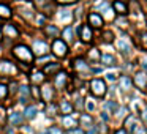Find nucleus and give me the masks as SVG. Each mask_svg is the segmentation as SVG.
Segmentation results:
<instances>
[{
    "mask_svg": "<svg viewBox=\"0 0 147 134\" xmlns=\"http://www.w3.org/2000/svg\"><path fill=\"white\" fill-rule=\"evenodd\" d=\"M138 121H139V120H138L136 115H133V114H131V115H127V118H125V123H123L125 129H127L128 133H130V131L134 128V125H136Z\"/></svg>",
    "mask_w": 147,
    "mask_h": 134,
    "instance_id": "obj_20",
    "label": "nucleus"
},
{
    "mask_svg": "<svg viewBox=\"0 0 147 134\" xmlns=\"http://www.w3.org/2000/svg\"><path fill=\"white\" fill-rule=\"evenodd\" d=\"M55 2L60 5H71V3H76L78 0H55Z\"/></svg>",
    "mask_w": 147,
    "mask_h": 134,
    "instance_id": "obj_41",
    "label": "nucleus"
},
{
    "mask_svg": "<svg viewBox=\"0 0 147 134\" xmlns=\"http://www.w3.org/2000/svg\"><path fill=\"white\" fill-rule=\"evenodd\" d=\"M8 92H10V90H8V87L5 85V84H0V99H5L8 96Z\"/></svg>",
    "mask_w": 147,
    "mask_h": 134,
    "instance_id": "obj_36",
    "label": "nucleus"
},
{
    "mask_svg": "<svg viewBox=\"0 0 147 134\" xmlns=\"http://www.w3.org/2000/svg\"><path fill=\"white\" fill-rule=\"evenodd\" d=\"M41 98L45 99L46 103H51L52 98H54V90H52V87L49 85V84L43 85V88H41Z\"/></svg>",
    "mask_w": 147,
    "mask_h": 134,
    "instance_id": "obj_16",
    "label": "nucleus"
},
{
    "mask_svg": "<svg viewBox=\"0 0 147 134\" xmlns=\"http://www.w3.org/2000/svg\"><path fill=\"white\" fill-rule=\"evenodd\" d=\"M103 14H105L106 17H109V19H112V11L109 10V7L106 8V10H103Z\"/></svg>",
    "mask_w": 147,
    "mask_h": 134,
    "instance_id": "obj_44",
    "label": "nucleus"
},
{
    "mask_svg": "<svg viewBox=\"0 0 147 134\" xmlns=\"http://www.w3.org/2000/svg\"><path fill=\"white\" fill-rule=\"evenodd\" d=\"M0 17H11V10L7 5H0Z\"/></svg>",
    "mask_w": 147,
    "mask_h": 134,
    "instance_id": "obj_32",
    "label": "nucleus"
},
{
    "mask_svg": "<svg viewBox=\"0 0 147 134\" xmlns=\"http://www.w3.org/2000/svg\"><path fill=\"white\" fill-rule=\"evenodd\" d=\"M38 114V107L36 106H26L22 115H24V120H33Z\"/></svg>",
    "mask_w": 147,
    "mask_h": 134,
    "instance_id": "obj_17",
    "label": "nucleus"
},
{
    "mask_svg": "<svg viewBox=\"0 0 147 134\" xmlns=\"http://www.w3.org/2000/svg\"><path fill=\"white\" fill-rule=\"evenodd\" d=\"M45 32H46V35L48 36H51V38H57L59 36V29L55 25H46V29H45Z\"/></svg>",
    "mask_w": 147,
    "mask_h": 134,
    "instance_id": "obj_26",
    "label": "nucleus"
},
{
    "mask_svg": "<svg viewBox=\"0 0 147 134\" xmlns=\"http://www.w3.org/2000/svg\"><path fill=\"white\" fill-rule=\"evenodd\" d=\"M30 98H32L30 87L29 85H21L19 87V103L21 104H26V103H29Z\"/></svg>",
    "mask_w": 147,
    "mask_h": 134,
    "instance_id": "obj_12",
    "label": "nucleus"
},
{
    "mask_svg": "<svg viewBox=\"0 0 147 134\" xmlns=\"http://www.w3.org/2000/svg\"><path fill=\"white\" fill-rule=\"evenodd\" d=\"M73 66H74V71L81 76H86V74L90 73V65L84 60L82 57H78L73 60Z\"/></svg>",
    "mask_w": 147,
    "mask_h": 134,
    "instance_id": "obj_5",
    "label": "nucleus"
},
{
    "mask_svg": "<svg viewBox=\"0 0 147 134\" xmlns=\"http://www.w3.org/2000/svg\"><path fill=\"white\" fill-rule=\"evenodd\" d=\"M101 118H103V120H105V121H109V117H108V112H103V114H101Z\"/></svg>",
    "mask_w": 147,
    "mask_h": 134,
    "instance_id": "obj_49",
    "label": "nucleus"
},
{
    "mask_svg": "<svg viewBox=\"0 0 147 134\" xmlns=\"http://www.w3.org/2000/svg\"><path fill=\"white\" fill-rule=\"evenodd\" d=\"M103 41L105 43H112L114 41V33H112L111 30H106V32L103 33Z\"/></svg>",
    "mask_w": 147,
    "mask_h": 134,
    "instance_id": "obj_34",
    "label": "nucleus"
},
{
    "mask_svg": "<svg viewBox=\"0 0 147 134\" xmlns=\"http://www.w3.org/2000/svg\"><path fill=\"white\" fill-rule=\"evenodd\" d=\"M112 8H114L115 13H119L120 16H125V14L128 13V7L123 3V2H120V0H115L114 3H112Z\"/></svg>",
    "mask_w": 147,
    "mask_h": 134,
    "instance_id": "obj_19",
    "label": "nucleus"
},
{
    "mask_svg": "<svg viewBox=\"0 0 147 134\" xmlns=\"http://www.w3.org/2000/svg\"><path fill=\"white\" fill-rule=\"evenodd\" d=\"M67 80H68V74L65 73V71H59V73L54 76V85H55V88H59V90L65 88Z\"/></svg>",
    "mask_w": 147,
    "mask_h": 134,
    "instance_id": "obj_9",
    "label": "nucleus"
},
{
    "mask_svg": "<svg viewBox=\"0 0 147 134\" xmlns=\"http://www.w3.org/2000/svg\"><path fill=\"white\" fill-rule=\"evenodd\" d=\"M62 126L65 128V129H68V128H73V126H78V118L74 114H67V115H62Z\"/></svg>",
    "mask_w": 147,
    "mask_h": 134,
    "instance_id": "obj_10",
    "label": "nucleus"
},
{
    "mask_svg": "<svg viewBox=\"0 0 147 134\" xmlns=\"http://www.w3.org/2000/svg\"><path fill=\"white\" fill-rule=\"evenodd\" d=\"M59 17H60V21H63V22H70V21H71V17H73V14H71V11L63 10V11H60Z\"/></svg>",
    "mask_w": 147,
    "mask_h": 134,
    "instance_id": "obj_30",
    "label": "nucleus"
},
{
    "mask_svg": "<svg viewBox=\"0 0 147 134\" xmlns=\"http://www.w3.org/2000/svg\"><path fill=\"white\" fill-rule=\"evenodd\" d=\"M62 36H63V41L67 43V44H68V43H73V38H74V36H73V27H71V25L65 27L63 32H62Z\"/></svg>",
    "mask_w": 147,
    "mask_h": 134,
    "instance_id": "obj_23",
    "label": "nucleus"
},
{
    "mask_svg": "<svg viewBox=\"0 0 147 134\" xmlns=\"http://www.w3.org/2000/svg\"><path fill=\"white\" fill-rule=\"evenodd\" d=\"M133 82L136 84V87H139L141 90H147V73L146 71H138L134 74Z\"/></svg>",
    "mask_w": 147,
    "mask_h": 134,
    "instance_id": "obj_8",
    "label": "nucleus"
},
{
    "mask_svg": "<svg viewBox=\"0 0 147 134\" xmlns=\"http://www.w3.org/2000/svg\"><path fill=\"white\" fill-rule=\"evenodd\" d=\"M30 93H32V96H33L35 99H41V92H40V90L36 88L35 85L30 87Z\"/></svg>",
    "mask_w": 147,
    "mask_h": 134,
    "instance_id": "obj_37",
    "label": "nucleus"
},
{
    "mask_svg": "<svg viewBox=\"0 0 147 134\" xmlns=\"http://www.w3.org/2000/svg\"><path fill=\"white\" fill-rule=\"evenodd\" d=\"M141 120H142L144 123H147V107H144L142 111H141Z\"/></svg>",
    "mask_w": 147,
    "mask_h": 134,
    "instance_id": "obj_42",
    "label": "nucleus"
},
{
    "mask_svg": "<svg viewBox=\"0 0 147 134\" xmlns=\"http://www.w3.org/2000/svg\"><path fill=\"white\" fill-rule=\"evenodd\" d=\"M55 71H60V63H57V62H54V63H49V65H46L45 66V73H51V74H54Z\"/></svg>",
    "mask_w": 147,
    "mask_h": 134,
    "instance_id": "obj_27",
    "label": "nucleus"
},
{
    "mask_svg": "<svg viewBox=\"0 0 147 134\" xmlns=\"http://www.w3.org/2000/svg\"><path fill=\"white\" fill-rule=\"evenodd\" d=\"M87 21H89V25L93 27V29H101L105 25V19L103 16H100L98 13H90L87 16Z\"/></svg>",
    "mask_w": 147,
    "mask_h": 134,
    "instance_id": "obj_6",
    "label": "nucleus"
},
{
    "mask_svg": "<svg viewBox=\"0 0 147 134\" xmlns=\"http://www.w3.org/2000/svg\"><path fill=\"white\" fill-rule=\"evenodd\" d=\"M33 54H36L40 57V55H45V54H48V51H49V44L48 43H45L43 40H36L35 43H33Z\"/></svg>",
    "mask_w": 147,
    "mask_h": 134,
    "instance_id": "obj_7",
    "label": "nucleus"
},
{
    "mask_svg": "<svg viewBox=\"0 0 147 134\" xmlns=\"http://www.w3.org/2000/svg\"><path fill=\"white\" fill-rule=\"evenodd\" d=\"M115 44H117V49L122 52V54H130L131 43L128 41V36H127V38H125V36H120V38L115 41Z\"/></svg>",
    "mask_w": 147,
    "mask_h": 134,
    "instance_id": "obj_11",
    "label": "nucleus"
},
{
    "mask_svg": "<svg viewBox=\"0 0 147 134\" xmlns=\"http://www.w3.org/2000/svg\"><path fill=\"white\" fill-rule=\"evenodd\" d=\"M78 125L81 128H90L93 126V118L89 114H81V117L78 118Z\"/></svg>",
    "mask_w": 147,
    "mask_h": 134,
    "instance_id": "obj_18",
    "label": "nucleus"
},
{
    "mask_svg": "<svg viewBox=\"0 0 147 134\" xmlns=\"http://www.w3.org/2000/svg\"><path fill=\"white\" fill-rule=\"evenodd\" d=\"M89 88H90V93H92L93 96H98V98H101V96H105L106 93H108L106 82L101 77H93L89 84Z\"/></svg>",
    "mask_w": 147,
    "mask_h": 134,
    "instance_id": "obj_1",
    "label": "nucleus"
},
{
    "mask_svg": "<svg viewBox=\"0 0 147 134\" xmlns=\"http://www.w3.org/2000/svg\"><path fill=\"white\" fill-rule=\"evenodd\" d=\"M0 40H2V29H0Z\"/></svg>",
    "mask_w": 147,
    "mask_h": 134,
    "instance_id": "obj_51",
    "label": "nucleus"
},
{
    "mask_svg": "<svg viewBox=\"0 0 147 134\" xmlns=\"http://www.w3.org/2000/svg\"><path fill=\"white\" fill-rule=\"evenodd\" d=\"M38 134H46V133H45V131H41V133H38Z\"/></svg>",
    "mask_w": 147,
    "mask_h": 134,
    "instance_id": "obj_52",
    "label": "nucleus"
},
{
    "mask_svg": "<svg viewBox=\"0 0 147 134\" xmlns=\"http://www.w3.org/2000/svg\"><path fill=\"white\" fill-rule=\"evenodd\" d=\"M130 133H131V134H147V128L144 126L142 123H139V121H138V123L134 125V128L130 131Z\"/></svg>",
    "mask_w": 147,
    "mask_h": 134,
    "instance_id": "obj_28",
    "label": "nucleus"
},
{
    "mask_svg": "<svg viewBox=\"0 0 147 134\" xmlns=\"http://www.w3.org/2000/svg\"><path fill=\"white\" fill-rule=\"evenodd\" d=\"M22 131H24V133H32V128H30V126H24Z\"/></svg>",
    "mask_w": 147,
    "mask_h": 134,
    "instance_id": "obj_50",
    "label": "nucleus"
},
{
    "mask_svg": "<svg viewBox=\"0 0 147 134\" xmlns=\"http://www.w3.org/2000/svg\"><path fill=\"white\" fill-rule=\"evenodd\" d=\"M45 62H51V55H45V57H38V60H36V63H38V65H43Z\"/></svg>",
    "mask_w": 147,
    "mask_h": 134,
    "instance_id": "obj_40",
    "label": "nucleus"
},
{
    "mask_svg": "<svg viewBox=\"0 0 147 134\" xmlns=\"http://www.w3.org/2000/svg\"><path fill=\"white\" fill-rule=\"evenodd\" d=\"M105 109H108L109 112L115 114V112H117V109H119V106H117V103H115V101L109 99V101H106V103H105Z\"/></svg>",
    "mask_w": 147,
    "mask_h": 134,
    "instance_id": "obj_29",
    "label": "nucleus"
},
{
    "mask_svg": "<svg viewBox=\"0 0 147 134\" xmlns=\"http://www.w3.org/2000/svg\"><path fill=\"white\" fill-rule=\"evenodd\" d=\"M52 52H54L55 57H67L68 54V44L60 38H54L52 41Z\"/></svg>",
    "mask_w": 147,
    "mask_h": 134,
    "instance_id": "obj_3",
    "label": "nucleus"
},
{
    "mask_svg": "<svg viewBox=\"0 0 147 134\" xmlns=\"http://www.w3.org/2000/svg\"><path fill=\"white\" fill-rule=\"evenodd\" d=\"M100 57H101V54L98 52V49H92L89 52V60L92 62H100Z\"/></svg>",
    "mask_w": 147,
    "mask_h": 134,
    "instance_id": "obj_31",
    "label": "nucleus"
},
{
    "mask_svg": "<svg viewBox=\"0 0 147 134\" xmlns=\"http://www.w3.org/2000/svg\"><path fill=\"white\" fill-rule=\"evenodd\" d=\"M3 32L7 33V35L10 36V38H16V36L19 35V32L16 30V27L11 25V24H7V25L3 27Z\"/></svg>",
    "mask_w": 147,
    "mask_h": 134,
    "instance_id": "obj_25",
    "label": "nucleus"
},
{
    "mask_svg": "<svg viewBox=\"0 0 147 134\" xmlns=\"http://www.w3.org/2000/svg\"><path fill=\"white\" fill-rule=\"evenodd\" d=\"M18 66L10 60H0V74L3 76H14L18 74Z\"/></svg>",
    "mask_w": 147,
    "mask_h": 134,
    "instance_id": "obj_4",
    "label": "nucleus"
},
{
    "mask_svg": "<svg viewBox=\"0 0 147 134\" xmlns=\"http://www.w3.org/2000/svg\"><path fill=\"white\" fill-rule=\"evenodd\" d=\"M67 133L68 134H86V131H84L81 126H73V128H68Z\"/></svg>",
    "mask_w": 147,
    "mask_h": 134,
    "instance_id": "obj_35",
    "label": "nucleus"
},
{
    "mask_svg": "<svg viewBox=\"0 0 147 134\" xmlns=\"http://www.w3.org/2000/svg\"><path fill=\"white\" fill-rule=\"evenodd\" d=\"M146 22H147V14H146Z\"/></svg>",
    "mask_w": 147,
    "mask_h": 134,
    "instance_id": "obj_53",
    "label": "nucleus"
},
{
    "mask_svg": "<svg viewBox=\"0 0 147 134\" xmlns=\"http://www.w3.org/2000/svg\"><path fill=\"white\" fill-rule=\"evenodd\" d=\"M96 8H100V10H106V8L109 7L108 5V2H106V0H98V2H96Z\"/></svg>",
    "mask_w": 147,
    "mask_h": 134,
    "instance_id": "obj_39",
    "label": "nucleus"
},
{
    "mask_svg": "<svg viewBox=\"0 0 147 134\" xmlns=\"http://www.w3.org/2000/svg\"><path fill=\"white\" fill-rule=\"evenodd\" d=\"M36 22H38L40 25H41V24L45 22V16H43V14H38V16H36Z\"/></svg>",
    "mask_w": 147,
    "mask_h": 134,
    "instance_id": "obj_46",
    "label": "nucleus"
},
{
    "mask_svg": "<svg viewBox=\"0 0 147 134\" xmlns=\"http://www.w3.org/2000/svg\"><path fill=\"white\" fill-rule=\"evenodd\" d=\"M21 134H26V133H21Z\"/></svg>",
    "mask_w": 147,
    "mask_h": 134,
    "instance_id": "obj_55",
    "label": "nucleus"
},
{
    "mask_svg": "<svg viewBox=\"0 0 147 134\" xmlns=\"http://www.w3.org/2000/svg\"><path fill=\"white\" fill-rule=\"evenodd\" d=\"M30 79H32V82L35 84H41V82H45V73H43V71H35V73L32 74V76H30Z\"/></svg>",
    "mask_w": 147,
    "mask_h": 134,
    "instance_id": "obj_24",
    "label": "nucleus"
},
{
    "mask_svg": "<svg viewBox=\"0 0 147 134\" xmlns=\"http://www.w3.org/2000/svg\"><path fill=\"white\" fill-rule=\"evenodd\" d=\"M86 109H87L89 112L95 111V103H93L92 99H89V98H87V101H86Z\"/></svg>",
    "mask_w": 147,
    "mask_h": 134,
    "instance_id": "obj_38",
    "label": "nucleus"
},
{
    "mask_svg": "<svg viewBox=\"0 0 147 134\" xmlns=\"http://www.w3.org/2000/svg\"><path fill=\"white\" fill-rule=\"evenodd\" d=\"M114 134H130V133H128V131L125 129V128H122V129H117V131H114Z\"/></svg>",
    "mask_w": 147,
    "mask_h": 134,
    "instance_id": "obj_48",
    "label": "nucleus"
},
{
    "mask_svg": "<svg viewBox=\"0 0 147 134\" xmlns=\"http://www.w3.org/2000/svg\"><path fill=\"white\" fill-rule=\"evenodd\" d=\"M100 63H103L105 66H112L115 65V57L112 54H103L100 57Z\"/></svg>",
    "mask_w": 147,
    "mask_h": 134,
    "instance_id": "obj_22",
    "label": "nucleus"
},
{
    "mask_svg": "<svg viewBox=\"0 0 147 134\" xmlns=\"http://www.w3.org/2000/svg\"><path fill=\"white\" fill-rule=\"evenodd\" d=\"M131 85H133V80L130 79L128 76H120V79H119V87H120L123 92H128V90L131 88Z\"/></svg>",
    "mask_w": 147,
    "mask_h": 134,
    "instance_id": "obj_21",
    "label": "nucleus"
},
{
    "mask_svg": "<svg viewBox=\"0 0 147 134\" xmlns=\"http://www.w3.org/2000/svg\"><path fill=\"white\" fill-rule=\"evenodd\" d=\"M45 133L46 134H63V129H62L60 126H55V125H54V126H49Z\"/></svg>",
    "mask_w": 147,
    "mask_h": 134,
    "instance_id": "obj_33",
    "label": "nucleus"
},
{
    "mask_svg": "<svg viewBox=\"0 0 147 134\" xmlns=\"http://www.w3.org/2000/svg\"><path fill=\"white\" fill-rule=\"evenodd\" d=\"M57 107H59V114H62V115L73 114V106H71L70 101H67V99H62L57 104Z\"/></svg>",
    "mask_w": 147,
    "mask_h": 134,
    "instance_id": "obj_15",
    "label": "nucleus"
},
{
    "mask_svg": "<svg viewBox=\"0 0 147 134\" xmlns=\"http://www.w3.org/2000/svg\"><path fill=\"white\" fill-rule=\"evenodd\" d=\"M0 52H2V48H0Z\"/></svg>",
    "mask_w": 147,
    "mask_h": 134,
    "instance_id": "obj_54",
    "label": "nucleus"
},
{
    "mask_svg": "<svg viewBox=\"0 0 147 134\" xmlns=\"http://www.w3.org/2000/svg\"><path fill=\"white\" fill-rule=\"evenodd\" d=\"M13 55L14 57H18L19 60H22V62H33V52L30 51L29 48H27L26 44H18V46H14L13 48Z\"/></svg>",
    "mask_w": 147,
    "mask_h": 134,
    "instance_id": "obj_2",
    "label": "nucleus"
},
{
    "mask_svg": "<svg viewBox=\"0 0 147 134\" xmlns=\"http://www.w3.org/2000/svg\"><path fill=\"white\" fill-rule=\"evenodd\" d=\"M106 79L108 80H111V82H114L117 77H115V74H112V73H109V74H106Z\"/></svg>",
    "mask_w": 147,
    "mask_h": 134,
    "instance_id": "obj_45",
    "label": "nucleus"
},
{
    "mask_svg": "<svg viewBox=\"0 0 147 134\" xmlns=\"http://www.w3.org/2000/svg\"><path fill=\"white\" fill-rule=\"evenodd\" d=\"M16 87H18V84L14 82V84H11V85H10V88H8V90H10V92H13V93H16V92H18Z\"/></svg>",
    "mask_w": 147,
    "mask_h": 134,
    "instance_id": "obj_47",
    "label": "nucleus"
},
{
    "mask_svg": "<svg viewBox=\"0 0 147 134\" xmlns=\"http://www.w3.org/2000/svg\"><path fill=\"white\" fill-rule=\"evenodd\" d=\"M8 121H10L11 126H18V125H21L24 121L22 112H16V111L10 112V114H8Z\"/></svg>",
    "mask_w": 147,
    "mask_h": 134,
    "instance_id": "obj_13",
    "label": "nucleus"
},
{
    "mask_svg": "<svg viewBox=\"0 0 147 134\" xmlns=\"http://www.w3.org/2000/svg\"><path fill=\"white\" fill-rule=\"evenodd\" d=\"M141 66H142V70L147 73V54L144 55V57H142V60H141Z\"/></svg>",
    "mask_w": 147,
    "mask_h": 134,
    "instance_id": "obj_43",
    "label": "nucleus"
},
{
    "mask_svg": "<svg viewBox=\"0 0 147 134\" xmlns=\"http://www.w3.org/2000/svg\"><path fill=\"white\" fill-rule=\"evenodd\" d=\"M79 36L84 43H90L93 38V32L89 25H81V30H79Z\"/></svg>",
    "mask_w": 147,
    "mask_h": 134,
    "instance_id": "obj_14",
    "label": "nucleus"
}]
</instances>
